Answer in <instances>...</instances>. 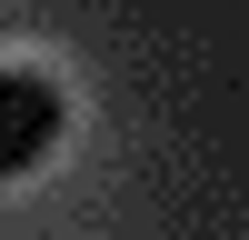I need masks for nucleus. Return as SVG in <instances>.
Returning <instances> with one entry per match:
<instances>
[{"instance_id": "obj_1", "label": "nucleus", "mask_w": 249, "mask_h": 240, "mask_svg": "<svg viewBox=\"0 0 249 240\" xmlns=\"http://www.w3.org/2000/svg\"><path fill=\"white\" fill-rule=\"evenodd\" d=\"M60 80H40V70H0V180H20V170H40V160L60 150Z\"/></svg>"}]
</instances>
